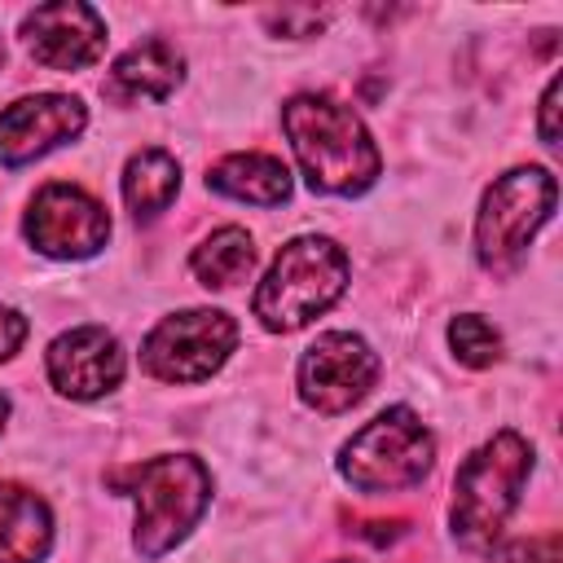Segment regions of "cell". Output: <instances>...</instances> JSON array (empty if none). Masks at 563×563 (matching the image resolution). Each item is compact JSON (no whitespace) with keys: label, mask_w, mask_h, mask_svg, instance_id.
I'll use <instances>...</instances> for the list:
<instances>
[{"label":"cell","mask_w":563,"mask_h":563,"mask_svg":"<svg viewBox=\"0 0 563 563\" xmlns=\"http://www.w3.org/2000/svg\"><path fill=\"white\" fill-rule=\"evenodd\" d=\"M282 128L312 194L356 198L383 172L369 128L352 106L330 92H295L282 106Z\"/></svg>","instance_id":"6da1fadb"},{"label":"cell","mask_w":563,"mask_h":563,"mask_svg":"<svg viewBox=\"0 0 563 563\" xmlns=\"http://www.w3.org/2000/svg\"><path fill=\"white\" fill-rule=\"evenodd\" d=\"M136 506L132 545L141 559L176 550L211 506V471L194 453H158L110 479Z\"/></svg>","instance_id":"7a4b0ae2"},{"label":"cell","mask_w":563,"mask_h":563,"mask_svg":"<svg viewBox=\"0 0 563 563\" xmlns=\"http://www.w3.org/2000/svg\"><path fill=\"white\" fill-rule=\"evenodd\" d=\"M347 277H352V264H347V251L334 238L299 233L268 264L264 282L255 286L251 312L260 317L264 330L295 334L343 299Z\"/></svg>","instance_id":"3957f363"},{"label":"cell","mask_w":563,"mask_h":563,"mask_svg":"<svg viewBox=\"0 0 563 563\" xmlns=\"http://www.w3.org/2000/svg\"><path fill=\"white\" fill-rule=\"evenodd\" d=\"M528 475H532V444L519 431H497L493 440H484L453 475V506H449L453 541L466 550H493L523 497Z\"/></svg>","instance_id":"277c9868"},{"label":"cell","mask_w":563,"mask_h":563,"mask_svg":"<svg viewBox=\"0 0 563 563\" xmlns=\"http://www.w3.org/2000/svg\"><path fill=\"white\" fill-rule=\"evenodd\" d=\"M435 466V435L409 405L374 413L339 449V475L356 493H405Z\"/></svg>","instance_id":"5b68a950"},{"label":"cell","mask_w":563,"mask_h":563,"mask_svg":"<svg viewBox=\"0 0 563 563\" xmlns=\"http://www.w3.org/2000/svg\"><path fill=\"white\" fill-rule=\"evenodd\" d=\"M559 202V185L545 167H510L501 172L475 211V260L488 273H510L532 238L541 233V224L554 216Z\"/></svg>","instance_id":"8992f818"},{"label":"cell","mask_w":563,"mask_h":563,"mask_svg":"<svg viewBox=\"0 0 563 563\" xmlns=\"http://www.w3.org/2000/svg\"><path fill=\"white\" fill-rule=\"evenodd\" d=\"M238 347V321L224 308H185L163 317L145 343L141 365L158 383H202Z\"/></svg>","instance_id":"52a82bcc"},{"label":"cell","mask_w":563,"mask_h":563,"mask_svg":"<svg viewBox=\"0 0 563 563\" xmlns=\"http://www.w3.org/2000/svg\"><path fill=\"white\" fill-rule=\"evenodd\" d=\"M378 352L352 334V330H325L317 334L295 369V387L299 400L317 413H347L352 405H361L374 383H378Z\"/></svg>","instance_id":"ba28073f"},{"label":"cell","mask_w":563,"mask_h":563,"mask_svg":"<svg viewBox=\"0 0 563 563\" xmlns=\"http://www.w3.org/2000/svg\"><path fill=\"white\" fill-rule=\"evenodd\" d=\"M22 233L48 260H88L110 242V216L88 189L48 180L22 216Z\"/></svg>","instance_id":"9c48e42d"},{"label":"cell","mask_w":563,"mask_h":563,"mask_svg":"<svg viewBox=\"0 0 563 563\" xmlns=\"http://www.w3.org/2000/svg\"><path fill=\"white\" fill-rule=\"evenodd\" d=\"M88 128V106L70 92L18 97L0 110V167H26Z\"/></svg>","instance_id":"30bf717a"},{"label":"cell","mask_w":563,"mask_h":563,"mask_svg":"<svg viewBox=\"0 0 563 563\" xmlns=\"http://www.w3.org/2000/svg\"><path fill=\"white\" fill-rule=\"evenodd\" d=\"M22 44L48 70H84L106 53V22L84 0L35 4L22 18Z\"/></svg>","instance_id":"8fae6325"},{"label":"cell","mask_w":563,"mask_h":563,"mask_svg":"<svg viewBox=\"0 0 563 563\" xmlns=\"http://www.w3.org/2000/svg\"><path fill=\"white\" fill-rule=\"evenodd\" d=\"M44 369L66 400H101L123 383L128 356L106 325H75L48 343Z\"/></svg>","instance_id":"7c38bea8"},{"label":"cell","mask_w":563,"mask_h":563,"mask_svg":"<svg viewBox=\"0 0 563 563\" xmlns=\"http://www.w3.org/2000/svg\"><path fill=\"white\" fill-rule=\"evenodd\" d=\"M185 79V57L176 44L150 35L114 57L110 66V97L119 101H167Z\"/></svg>","instance_id":"4fadbf2b"},{"label":"cell","mask_w":563,"mask_h":563,"mask_svg":"<svg viewBox=\"0 0 563 563\" xmlns=\"http://www.w3.org/2000/svg\"><path fill=\"white\" fill-rule=\"evenodd\" d=\"M53 550V510L26 484H0V563H44Z\"/></svg>","instance_id":"5bb4252c"},{"label":"cell","mask_w":563,"mask_h":563,"mask_svg":"<svg viewBox=\"0 0 563 563\" xmlns=\"http://www.w3.org/2000/svg\"><path fill=\"white\" fill-rule=\"evenodd\" d=\"M207 189L233 202H251V207H282L295 189L290 167L273 154H224L220 163L207 167Z\"/></svg>","instance_id":"9a60e30c"},{"label":"cell","mask_w":563,"mask_h":563,"mask_svg":"<svg viewBox=\"0 0 563 563\" xmlns=\"http://www.w3.org/2000/svg\"><path fill=\"white\" fill-rule=\"evenodd\" d=\"M119 189H123V202H128V211L136 220H158L172 207V198L180 194V163L158 145L136 150L123 163Z\"/></svg>","instance_id":"2e32d148"},{"label":"cell","mask_w":563,"mask_h":563,"mask_svg":"<svg viewBox=\"0 0 563 563\" xmlns=\"http://www.w3.org/2000/svg\"><path fill=\"white\" fill-rule=\"evenodd\" d=\"M251 268H255V242H251V233L238 229V224L216 229V233L202 238V242L194 246V255H189V273H194L202 286H211V290H229V286L246 282Z\"/></svg>","instance_id":"e0dca14e"},{"label":"cell","mask_w":563,"mask_h":563,"mask_svg":"<svg viewBox=\"0 0 563 563\" xmlns=\"http://www.w3.org/2000/svg\"><path fill=\"white\" fill-rule=\"evenodd\" d=\"M449 347L466 369H488L501 361V334L479 312H457L449 321Z\"/></svg>","instance_id":"ac0fdd59"},{"label":"cell","mask_w":563,"mask_h":563,"mask_svg":"<svg viewBox=\"0 0 563 563\" xmlns=\"http://www.w3.org/2000/svg\"><path fill=\"white\" fill-rule=\"evenodd\" d=\"M497 563H563V545H559L554 532L528 537V541H510V545L497 554Z\"/></svg>","instance_id":"d6986e66"},{"label":"cell","mask_w":563,"mask_h":563,"mask_svg":"<svg viewBox=\"0 0 563 563\" xmlns=\"http://www.w3.org/2000/svg\"><path fill=\"white\" fill-rule=\"evenodd\" d=\"M559 88H563V84H559V75H554V79L545 84V92H541V114H537V136H541L545 145H559V123H554V119H559Z\"/></svg>","instance_id":"ffe728a7"},{"label":"cell","mask_w":563,"mask_h":563,"mask_svg":"<svg viewBox=\"0 0 563 563\" xmlns=\"http://www.w3.org/2000/svg\"><path fill=\"white\" fill-rule=\"evenodd\" d=\"M26 339V317L18 308H4L0 303V361H9Z\"/></svg>","instance_id":"44dd1931"},{"label":"cell","mask_w":563,"mask_h":563,"mask_svg":"<svg viewBox=\"0 0 563 563\" xmlns=\"http://www.w3.org/2000/svg\"><path fill=\"white\" fill-rule=\"evenodd\" d=\"M4 422H9V396L0 391V431H4Z\"/></svg>","instance_id":"7402d4cb"},{"label":"cell","mask_w":563,"mask_h":563,"mask_svg":"<svg viewBox=\"0 0 563 563\" xmlns=\"http://www.w3.org/2000/svg\"><path fill=\"white\" fill-rule=\"evenodd\" d=\"M0 66H4V40H0Z\"/></svg>","instance_id":"603a6c76"},{"label":"cell","mask_w":563,"mask_h":563,"mask_svg":"<svg viewBox=\"0 0 563 563\" xmlns=\"http://www.w3.org/2000/svg\"><path fill=\"white\" fill-rule=\"evenodd\" d=\"M334 563H347V559H334Z\"/></svg>","instance_id":"cb8c5ba5"}]
</instances>
